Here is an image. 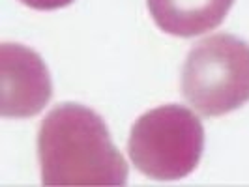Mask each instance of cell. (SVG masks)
<instances>
[{
	"label": "cell",
	"instance_id": "6da1fadb",
	"mask_svg": "<svg viewBox=\"0 0 249 187\" xmlns=\"http://www.w3.org/2000/svg\"><path fill=\"white\" fill-rule=\"evenodd\" d=\"M41 186L118 187L127 184L129 167L116 150L100 114L79 103L54 107L37 131Z\"/></svg>",
	"mask_w": 249,
	"mask_h": 187
},
{
	"label": "cell",
	"instance_id": "7a4b0ae2",
	"mask_svg": "<svg viewBox=\"0 0 249 187\" xmlns=\"http://www.w3.org/2000/svg\"><path fill=\"white\" fill-rule=\"evenodd\" d=\"M180 90L204 118L244 107L249 101V43L225 32L202 37L187 52Z\"/></svg>",
	"mask_w": 249,
	"mask_h": 187
},
{
	"label": "cell",
	"instance_id": "3957f363",
	"mask_svg": "<svg viewBox=\"0 0 249 187\" xmlns=\"http://www.w3.org/2000/svg\"><path fill=\"white\" fill-rule=\"evenodd\" d=\"M204 150L199 114L184 105H161L144 112L131 127L127 155L141 174L158 182L189 176Z\"/></svg>",
	"mask_w": 249,
	"mask_h": 187
},
{
	"label": "cell",
	"instance_id": "277c9868",
	"mask_svg": "<svg viewBox=\"0 0 249 187\" xmlns=\"http://www.w3.org/2000/svg\"><path fill=\"white\" fill-rule=\"evenodd\" d=\"M53 98L49 69L34 49L6 41L0 45V116L32 118Z\"/></svg>",
	"mask_w": 249,
	"mask_h": 187
},
{
	"label": "cell",
	"instance_id": "5b68a950",
	"mask_svg": "<svg viewBox=\"0 0 249 187\" xmlns=\"http://www.w3.org/2000/svg\"><path fill=\"white\" fill-rule=\"evenodd\" d=\"M234 0H146L156 26L176 37L208 34L225 21Z\"/></svg>",
	"mask_w": 249,
	"mask_h": 187
},
{
	"label": "cell",
	"instance_id": "8992f818",
	"mask_svg": "<svg viewBox=\"0 0 249 187\" xmlns=\"http://www.w3.org/2000/svg\"><path fill=\"white\" fill-rule=\"evenodd\" d=\"M19 2L36 12H54V10H60V8L73 4L75 0H19Z\"/></svg>",
	"mask_w": 249,
	"mask_h": 187
}]
</instances>
